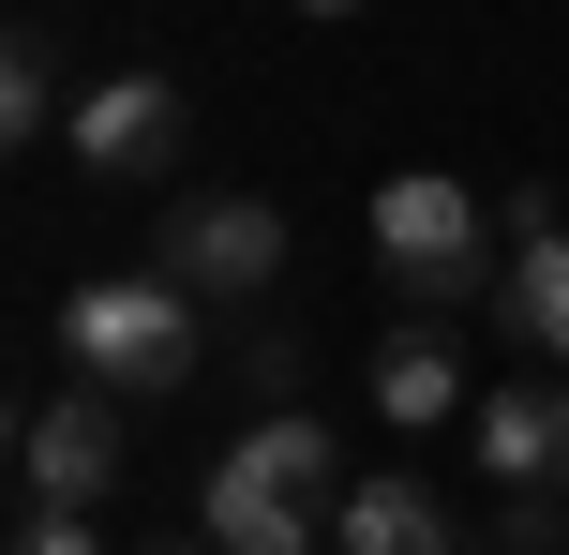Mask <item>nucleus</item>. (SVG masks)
<instances>
[{
  "label": "nucleus",
  "mask_w": 569,
  "mask_h": 555,
  "mask_svg": "<svg viewBox=\"0 0 569 555\" xmlns=\"http://www.w3.org/2000/svg\"><path fill=\"white\" fill-rule=\"evenodd\" d=\"M330 480H345V450H330V420H315V406H256V420H240V450H226V466H210V555H315V541H330Z\"/></svg>",
  "instance_id": "1"
},
{
  "label": "nucleus",
  "mask_w": 569,
  "mask_h": 555,
  "mask_svg": "<svg viewBox=\"0 0 569 555\" xmlns=\"http://www.w3.org/2000/svg\"><path fill=\"white\" fill-rule=\"evenodd\" d=\"M60 346H76L90 390H180L210 360V300L166 286V270H90V286L60 300Z\"/></svg>",
  "instance_id": "2"
},
{
  "label": "nucleus",
  "mask_w": 569,
  "mask_h": 555,
  "mask_svg": "<svg viewBox=\"0 0 569 555\" xmlns=\"http://www.w3.org/2000/svg\"><path fill=\"white\" fill-rule=\"evenodd\" d=\"M375 270H390L405 300H480V286H510V270H495V240H480V196H465L450 166L375 180Z\"/></svg>",
  "instance_id": "3"
},
{
  "label": "nucleus",
  "mask_w": 569,
  "mask_h": 555,
  "mask_svg": "<svg viewBox=\"0 0 569 555\" xmlns=\"http://www.w3.org/2000/svg\"><path fill=\"white\" fill-rule=\"evenodd\" d=\"M150 270H166V286H196V300H270L284 210H270V196H180L166 226H150Z\"/></svg>",
  "instance_id": "4"
},
{
  "label": "nucleus",
  "mask_w": 569,
  "mask_h": 555,
  "mask_svg": "<svg viewBox=\"0 0 569 555\" xmlns=\"http://www.w3.org/2000/svg\"><path fill=\"white\" fill-rule=\"evenodd\" d=\"M180 120H196V106H180L166 60H120V76L76 90V120H60V136H76L90 180H166V166H180Z\"/></svg>",
  "instance_id": "5"
},
{
  "label": "nucleus",
  "mask_w": 569,
  "mask_h": 555,
  "mask_svg": "<svg viewBox=\"0 0 569 555\" xmlns=\"http://www.w3.org/2000/svg\"><path fill=\"white\" fill-rule=\"evenodd\" d=\"M16 480H30V511H106L120 496V406L106 390H46L16 420Z\"/></svg>",
  "instance_id": "6"
},
{
  "label": "nucleus",
  "mask_w": 569,
  "mask_h": 555,
  "mask_svg": "<svg viewBox=\"0 0 569 555\" xmlns=\"http://www.w3.org/2000/svg\"><path fill=\"white\" fill-rule=\"evenodd\" d=\"M480 480L495 496H555L569 480V376H510V390H480Z\"/></svg>",
  "instance_id": "7"
},
{
  "label": "nucleus",
  "mask_w": 569,
  "mask_h": 555,
  "mask_svg": "<svg viewBox=\"0 0 569 555\" xmlns=\"http://www.w3.org/2000/svg\"><path fill=\"white\" fill-rule=\"evenodd\" d=\"M360 390H375V420H390V436H435V420L465 406V360H450V330H435V316H405L390 346H375Z\"/></svg>",
  "instance_id": "8"
},
{
  "label": "nucleus",
  "mask_w": 569,
  "mask_h": 555,
  "mask_svg": "<svg viewBox=\"0 0 569 555\" xmlns=\"http://www.w3.org/2000/svg\"><path fill=\"white\" fill-rule=\"evenodd\" d=\"M330 555H450V496L435 480H345Z\"/></svg>",
  "instance_id": "9"
},
{
  "label": "nucleus",
  "mask_w": 569,
  "mask_h": 555,
  "mask_svg": "<svg viewBox=\"0 0 569 555\" xmlns=\"http://www.w3.org/2000/svg\"><path fill=\"white\" fill-rule=\"evenodd\" d=\"M495 316H510L525 360H555L569 376V226L555 240H510V286H495Z\"/></svg>",
  "instance_id": "10"
},
{
  "label": "nucleus",
  "mask_w": 569,
  "mask_h": 555,
  "mask_svg": "<svg viewBox=\"0 0 569 555\" xmlns=\"http://www.w3.org/2000/svg\"><path fill=\"white\" fill-rule=\"evenodd\" d=\"M46 120H76V106H60V46L16 30V46H0V136H46Z\"/></svg>",
  "instance_id": "11"
},
{
  "label": "nucleus",
  "mask_w": 569,
  "mask_h": 555,
  "mask_svg": "<svg viewBox=\"0 0 569 555\" xmlns=\"http://www.w3.org/2000/svg\"><path fill=\"white\" fill-rule=\"evenodd\" d=\"M300 376H315L300 330H256V346H240V390H256V406H300Z\"/></svg>",
  "instance_id": "12"
},
{
  "label": "nucleus",
  "mask_w": 569,
  "mask_h": 555,
  "mask_svg": "<svg viewBox=\"0 0 569 555\" xmlns=\"http://www.w3.org/2000/svg\"><path fill=\"white\" fill-rule=\"evenodd\" d=\"M16 555H106V541H90V511H30V526H16Z\"/></svg>",
  "instance_id": "13"
},
{
  "label": "nucleus",
  "mask_w": 569,
  "mask_h": 555,
  "mask_svg": "<svg viewBox=\"0 0 569 555\" xmlns=\"http://www.w3.org/2000/svg\"><path fill=\"white\" fill-rule=\"evenodd\" d=\"M300 16H360V0H300Z\"/></svg>",
  "instance_id": "14"
},
{
  "label": "nucleus",
  "mask_w": 569,
  "mask_h": 555,
  "mask_svg": "<svg viewBox=\"0 0 569 555\" xmlns=\"http://www.w3.org/2000/svg\"><path fill=\"white\" fill-rule=\"evenodd\" d=\"M150 555H196V541H150Z\"/></svg>",
  "instance_id": "15"
}]
</instances>
